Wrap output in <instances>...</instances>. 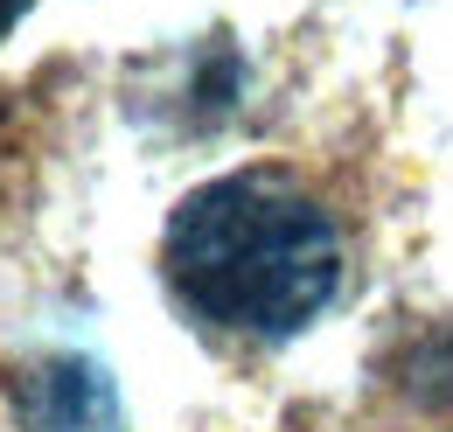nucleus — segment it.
I'll use <instances>...</instances> for the list:
<instances>
[{
    "mask_svg": "<svg viewBox=\"0 0 453 432\" xmlns=\"http://www.w3.org/2000/svg\"><path fill=\"white\" fill-rule=\"evenodd\" d=\"M161 266L196 321L251 342H286L335 300L342 223L286 167H237L203 181L168 216Z\"/></svg>",
    "mask_w": 453,
    "mask_h": 432,
    "instance_id": "obj_1",
    "label": "nucleus"
},
{
    "mask_svg": "<svg viewBox=\"0 0 453 432\" xmlns=\"http://www.w3.org/2000/svg\"><path fill=\"white\" fill-rule=\"evenodd\" d=\"M14 419L21 432H126V405L98 356L57 349L14 377Z\"/></svg>",
    "mask_w": 453,
    "mask_h": 432,
    "instance_id": "obj_2",
    "label": "nucleus"
},
{
    "mask_svg": "<svg viewBox=\"0 0 453 432\" xmlns=\"http://www.w3.org/2000/svg\"><path fill=\"white\" fill-rule=\"evenodd\" d=\"M21 14H28V0H0V42L14 35V21H21Z\"/></svg>",
    "mask_w": 453,
    "mask_h": 432,
    "instance_id": "obj_3",
    "label": "nucleus"
}]
</instances>
